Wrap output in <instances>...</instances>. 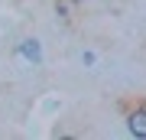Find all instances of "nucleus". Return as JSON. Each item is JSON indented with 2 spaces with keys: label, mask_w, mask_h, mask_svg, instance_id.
Wrapping results in <instances>:
<instances>
[{
  "label": "nucleus",
  "mask_w": 146,
  "mask_h": 140,
  "mask_svg": "<svg viewBox=\"0 0 146 140\" xmlns=\"http://www.w3.org/2000/svg\"><path fill=\"white\" fill-rule=\"evenodd\" d=\"M123 111V124L133 137H146V98H130L120 104Z\"/></svg>",
  "instance_id": "f257e3e1"
}]
</instances>
